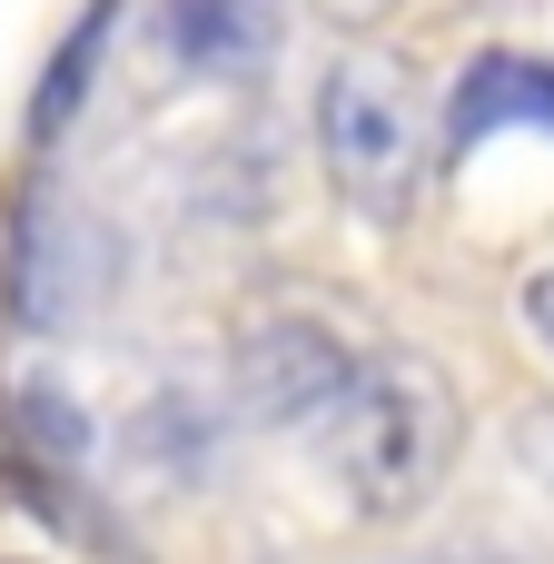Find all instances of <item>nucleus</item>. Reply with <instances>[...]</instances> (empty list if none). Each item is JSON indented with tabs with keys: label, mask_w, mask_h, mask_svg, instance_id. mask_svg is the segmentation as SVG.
Masks as SVG:
<instances>
[{
	"label": "nucleus",
	"mask_w": 554,
	"mask_h": 564,
	"mask_svg": "<svg viewBox=\"0 0 554 564\" xmlns=\"http://www.w3.org/2000/svg\"><path fill=\"white\" fill-rule=\"evenodd\" d=\"M317 446H327V476L347 486V506L367 525H397V516H416L446 486V466L466 446V406H456V387H446L436 357L367 347L357 377H347V397L317 416Z\"/></svg>",
	"instance_id": "nucleus-1"
},
{
	"label": "nucleus",
	"mask_w": 554,
	"mask_h": 564,
	"mask_svg": "<svg viewBox=\"0 0 554 564\" xmlns=\"http://www.w3.org/2000/svg\"><path fill=\"white\" fill-rule=\"evenodd\" d=\"M436 139H446V119L416 99V79L387 50H337L317 69V169L357 218H377V228L416 218Z\"/></svg>",
	"instance_id": "nucleus-2"
},
{
	"label": "nucleus",
	"mask_w": 554,
	"mask_h": 564,
	"mask_svg": "<svg viewBox=\"0 0 554 564\" xmlns=\"http://www.w3.org/2000/svg\"><path fill=\"white\" fill-rule=\"evenodd\" d=\"M357 357H367V347H347L317 307H278V317L238 327L228 377H238V406H248L258 426H307V436H317V416L347 397Z\"/></svg>",
	"instance_id": "nucleus-3"
},
{
	"label": "nucleus",
	"mask_w": 554,
	"mask_h": 564,
	"mask_svg": "<svg viewBox=\"0 0 554 564\" xmlns=\"http://www.w3.org/2000/svg\"><path fill=\"white\" fill-rule=\"evenodd\" d=\"M149 50L178 69V79H258L278 50H287V0H159L149 10Z\"/></svg>",
	"instance_id": "nucleus-4"
},
{
	"label": "nucleus",
	"mask_w": 554,
	"mask_h": 564,
	"mask_svg": "<svg viewBox=\"0 0 554 564\" xmlns=\"http://www.w3.org/2000/svg\"><path fill=\"white\" fill-rule=\"evenodd\" d=\"M506 129H545L554 139V59H535V50H476L456 99H446V149L456 159L506 139Z\"/></svg>",
	"instance_id": "nucleus-5"
},
{
	"label": "nucleus",
	"mask_w": 554,
	"mask_h": 564,
	"mask_svg": "<svg viewBox=\"0 0 554 564\" xmlns=\"http://www.w3.org/2000/svg\"><path fill=\"white\" fill-rule=\"evenodd\" d=\"M109 20H119V0H89V20L50 50V69H40V89H30V139L50 149L69 119H79V99H89V69H99V40H109Z\"/></svg>",
	"instance_id": "nucleus-6"
},
{
	"label": "nucleus",
	"mask_w": 554,
	"mask_h": 564,
	"mask_svg": "<svg viewBox=\"0 0 554 564\" xmlns=\"http://www.w3.org/2000/svg\"><path fill=\"white\" fill-rule=\"evenodd\" d=\"M525 327H535V347H554V268L525 278Z\"/></svg>",
	"instance_id": "nucleus-7"
},
{
	"label": "nucleus",
	"mask_w": 554,
	"mask_h": 564,
	"mask_svg": "<svg viewBox=\"0 0 554 564\" xmlns=\"http://www.w3.org/2000/svg\"><path fill=\"white\" fill-rule=\"evenodd\" d=\"M436 564H515V555H436Z\"/></svg>",
	"instance_id": "nucleus-8"
},
{
	"label": "nucleus",
	"mask_w": 554,
	"mask_h": 564,
	"mask_svg": "<svg viewBox=\"0 0 554 564\" xmlns=\"http://www.w3.org/2000/svg\"><path fill=\"white\" fill-rule=\"evenodd\" d=\"M337 10H387V0H337Z\"/></svg>",
	"instance_id": "nucleus-9"
}]
</instances>
